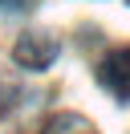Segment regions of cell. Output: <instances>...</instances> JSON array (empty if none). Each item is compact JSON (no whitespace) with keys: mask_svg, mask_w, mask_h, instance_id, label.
I'll list each match as a JSON object with an SVG mask.
<instances>
[{"mask_svg":"<svg viewBox=\"0 0 130 134\" xmlns=\"http://www.w3.org/2000/svg\"><path fill=\"white\" fill-rule=\"evenodd\" d=\"M0 8H8V12H24V8H32V0H0Z\"/></svg>","mask_w":130,"mask_h":134,"instance_id":"cell-4","label":"cell"},{"mask_svg":"<svg viewBox=\"0 0 130 134\" xmlns=\"http://www.w3.org/2000/svg\"><path fill=\"white\" fill-rule=\"evenodd\" d=\"M98 81H102L118 102H130V45H126V49H114L110 57L102 61Z\"/></svg>","mask_w":130,"mask_h":134,"instance_id":"cell-2","label":"cell"},{"mask_svg":"<svg viewBox=\"0 0 130 134\" xmlns=\"http://www.w3.org/2000/svg\"><path fill=\"white\" fill-rule=\"evenodd\" d=\"M41 134H94V126L81 114H57V118H49V126Z\"/></svg>","mask_w":130,"mask_h":134,"instance_id":"cell-3","label":"cell"},{"mask_svg":"<svg viewBox=\"0 0 130 134\" xmlns=\"http://www.w3.org/2000/svg\"><path fill=\"white\" fill-rule=\"evenodd\" d=\"M12 57H16V65H24V69H49L53 57H57V41L49 33H24L20 41H16Z\"/></svg>","mask_w":130,"mask_h":134,"instance_id":"cell-1","label":"cell"}]
</instances>
